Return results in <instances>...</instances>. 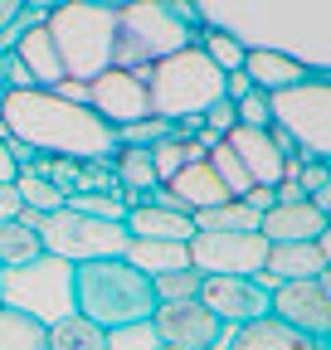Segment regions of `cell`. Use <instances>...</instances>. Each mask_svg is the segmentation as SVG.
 I'll return each mask as SVG.
<instances>
[{"label":"cell","mask_w":331,"mask_h":350,"mask_svg":"<svg viewBox=\"0 0 331 350\" xmlns=\"http://www.w3.org/2000/svg\"><path fill=\"white\" fill-rule=\"evenodd\" d=\"M195 10L243 49H282L312 73L331 68V0H195Z\"/></svg>","instance_id":"1"},{"label":"cell","mask_w":331,"mask_h":350,"mask_svg":"<svg viewBox=\"0 0 331 350\" xmlns=\"http://www.w3.org/2000/svg\"><path fill=\"white\" fill-rule=\"evenodd\" d=\"M0 131L10 142H25L34 156H68V161H98L112 156L117 131L64 88H10L0 103Z\"/></svg>","instance_id":"2"},{"label":"cell","mask_w":331,"mask_h":350,"mask_svg":"<svg viewBox=\"0 0 331 350\" xmlns=\"http://www.w3.org/2000/svg\"><path fill=\"white\" fill-rule=\"evenodd\" d=\"M68 306L103 331L142 326L156 306V287L127 258H83L68 262Z\"/></svg>","instance_id":"3"},{"label":"cell","mask_w":331,"mask_h":350,"mask_svg":"<svg viewBox=\"0 0 331 350\" xmlns=\"http://www.w3.org/2000/svg\"><path fill=\"white\" fill-rule=\"evenodd\" d=\"M44 29L64 59V83H93L103 68H112L117 54V10L93 0H64L44 15ZM59 83V88H64Z\"/></svg>","instance_id":"4"},{"label":"cell","mask_w":331,"mask_h":350,"mask_svg":"<svg viewBox=\"0 0 331 350\" xmlns=\"http://www.w3.org/2000/svg\"><path fill=\"white\" fill-rule=\"evenodd\" d=\"M142 83H146L151 117H166V122L200 117L215 98H224V68H215L200 44H185V49L156 59Z\"/></svg>","instance_id":"5"},{"label":"cell","mask_w":331,"mask_h":350,"mask_svg":"<svg viewBox=\"0 0 331 350\" xmlns=\"http://www.w3.org/2000/svg\"><path fill=\"white\" fill-rule=\"evenodd\" d=\"M20 219H29L39 243L59 262H83V258H122L127 248V224L122 219H98L83 209H20Z\"/></svg>","instance_id":"6"},{"label":"cell","mask_w":331,"mask_h":350,"mask_svg":"<svg viewBox=\"0 0 331 350\" xmlns=\"http://www.w3.org/2000/svg\"><path fill=\"white\" fill-rule=\"evenodd\" d=\"M195 34L200 29L176 20L166 0H132V5L117 10V54H112V64L132 68V73H146L156 59L195 44Z\"/></svg>","instance_id":"7"},{"label":"cell","mask_w":331,"mask_h":350,"mask_svg":"<svg viewBox=\"0 0 331 350\" xmlns=\"http://www.w3.org/2000/svg\"><path fill=\"white\" fill-rule=\"evenodd\" d=\"M268 112H273V126L297 146L302 161L331 151V83H326V73H307L302 83L268 93Z\"/></svg>","instance_id":"8"},{"label":"cell","mask_w":331,"mask_h":350,"mask_svg":"<svg viewBox=\"0 0 331 350\" xmlns=\"http://www.w3.org/2000/svg\"><path fill=\"white\" fill-rule=\"evenodd\" d=\"M185 253H190L195 273H243V278H259L268 239L259 229H195L185 239Z\"/></svg>","instance_id":"9"},{"label":"cell","mask_w":331,"mask_h":350,"mask_svg":"<svg viewBox=\"0 0 331 350\" xmlns=\"http://www.w3.org/2000/svg\"><path fill=\"white\" fill-rule=\"evenodd\" d=\"M146 326H151L156 345H176V350H220V340H224V321L200 297L156 301Z\"/></svg>","instance_id":"10"},{"label":"cell","mask_w":331,"mask_h":350,"mask_svg":"<svg viewBox=\"0 0 331 350\" xmlns=\"http://www.w3.org/2000/svg\"><path fill=\"white\" fill-rule=\"evenodd\" d=\"M268 312L287 326H297L317 340H326L331 331V287H326V273L321 278H287V282H273L268 287Z\"/></svg>","instance_id":"11"},{"label":"cell","mask_w":331,"mask_h":350,"mask_svg":"<svg viewBox=\"0 0 331 350\" xmlns=\"http://www.w3.org/2000/svg\"><path fill=\"white\" fill-rule=\"evenodd\" d=\"M83 103H88L112 131L117 126H127V122H142L151 107H146V83H142V73H132V68H103L93 83H83Z\"/></svg>","instance_id":"12"},{"label":"cell","mask_w":331,"mask_h":350,"mask_svg":"<svg viewBox=\"0 0 331 350\" xmlns=\"http://www.w3.org/2000/svg\"><path fill=\"white\" fill-rule=\"evenodd\" d=\"M224 326H239L248 317L268 312V287L263 278H243V273H200V292H195Z\"/></svg>","instance_id":"13"},{"label":"cell","mask_w":331,"mask_h":350,"mask_svg":"<svg viewBox=\"0 0 331 350\" xmlns=\"http://www.w3.org/2000/svg\"><path fill=\"white\" fill-rule=\"evenodd\" d=\"M224 142L229 151L239 156V165L248 170V180L254 185H278L282 175H287V156L278 146V131H259V126H229L224 131Z\"/></svg>","instance_id":"14"},{"label":"cell","mask_w":331,"mask_h":350,"mask_svg":"<svg viewBox=\"0 0 331 350\" xmlns=\"http://www.w3.org/2000/svg\"><path fill=\"white\" fill-rule=\"evenodd\" d=\"M220 345H224V350H326V340H317V336H307V331H297V326L278 321L273 312L239 321Z\"/></svg>","instance_id":"15"},{"label":"cell","mask_w":331,"mask_h":350,"mask_svg":"<svg viewBox=\"0 0 331 350\" xmlns=\"http://www.w3.org/2000/svg\"><path fill=\"white\" fill-rule=\"evenodd\" d=\"M259 234L268 243H293V239H321L326 234V214L302 195V200H273L259 214Z\"/></svg>","instance_id":"16"},{"label":"cell","mask_w":331,"mask_h":350,"mask_svg":"<svg viewBox=\"0 0 331 350\" xmlns=\"http://www.w3.org/2000/svg\"><path fill=\"white\" fill-rule=\"evenodd\" d=\"M326 262H331V258H326V234H321V239H293V243H268L259 278H273V282H287V278H321Z\"/></svg>","instance_id":"17"},{"label":"cell","mask_w":331,"mask_h":350,"mask_svg":"<svg viewBox=\"0 0 331 350\" xmlns=\"http://www.w3.org/2000/svg\"><path fill=\"white\" fill-rule=\"evenodd\" d=\"M312 68L293 54H282V49H248L243 54V78L248 88H259V93H278V88H293L302 83Z\"/></svg>","instance_id":"18"},{"label":"cell","mask_w":331,"mask_h":350,"mask_svg":"<svg viewBox=\"0 0 331 350\" xmlns=\"http://www.w3.org/2000/svg\"><path fill=\"white\" fill-rule=\"evenodd\" d=\"M122 224H127V234L132 239H190L195 234V219L185 214V209H171V204H156V200H146V204H132L127 214H122Z\"/></svg>","instance_id":"19"},{"label":"cell","mask_w":331,"mask_h":350,"mask_svg":"<svg viewBox=\"0 0 331 350\" xmlns=\"http://www.w3.org/2000/svg\"><path fill=\"white\" fill-rule=\"evenodd\" d=\"M10 54L34 73V88H59V83H64V59H59V49H54V39H49L44 20L29 25V29L15 39V49H10Z\"/></svg>","instance_id":"20"},{"label":"cell","mask_w":331,"mask_h":350,"mask_svg":"<svg viewBox=\"0 0 331 350\" xmlns=\"http://www.w3.org/2000/svg\"><path fill=\"white\" fill-rule=\"evenodd\" d=\"M0 350H49V321L15 301H0Z\"/></svg>","instance_id":"21"},{"label":"cell","mask_w":331,"mask_h":350,"mask_svg":"<svg viewBox=\"0 0 331 350\" xmlns=\"http://www.w3.org/2000/svg\"><path fill=\"white\" fill-rule=\"evenodd\" d=\"M122 258H127L132 268H142L146 278H156V273H166V268H185V262H190V253H185L181 239H132V234H127Z\"/></svg>","instance_id":"22"},{"label":"cell","mask_w":331,"mask_h":350,"mask_svg":"<svg viewBox=\"0 0 331 350\" xmlns=\"http://www.w3.org/2000/svg\"><path fill=\"white\" fill-rule=\"evenodd\" d=\"M107 345H112V331H103L88 317H78L73 306L49 321V350H107Z\"/></svg>","instance_id":"23"},{"label":"cell","mask_w":331,"mask_h":350,"mask_svg":"<svg viewBox=\"0 0 331 350\" xmlns=\"http://www.w3.org/2000/svg\"><path fill=\"white\" fill-rule=\"evenodd\" d=\"M44 258V243H39L29 219H0V268H25V262Z\"/></svg>","instance_id":"24"},{"label":"cell","mask_w":331,"mask_h":350,"mask_svg":"<svg viewBox=\"0 0 331 350\" xmlns=\"http://www.w3.org/2000/svg\"><path fill=\"white\" fill-rule=\"evenodd\" d=\"M112 175H117V190H156L161 180H156V165H151V151L146 146H112Z\"/></svg>","instance_id":"25"},{"label":"cell","mask_w":331,"mask_h":350,"mask_svg":"<svg viewBox=\"0 0 331 350\" xmlns=\"http://www.w3.org/2000/svg\"><path fill=\"white\" fill-rule=\"evenodd\" d=\"M195 229H259V209H248L243 200H224L215 209H190Z\"/></svg>","instance_id":"26"},{"label":"cell","mask_w":331,"mask_h":350,"mask_svg":"<svg viewBox=\"0 0 331 350\" xmlns=\"http://www.w3.org/2000/svg\"><path fill=\"white\" fill-rule=\"evenodd\" d=\"M195 44L210 54L215 68H224V73H239V68H243V54H248V49H243L234 34H224V29H215V25H204V29L195 34Z\"/></svg>","instance_id":"27"},{"label":"cell","mask_w":331,"mask_h":350,"mask_svg":"<svg viewBox=\"0 0 331 350\" xmlns=\"http://www.w3.org/2000/svg\"><path fill=\"white\" fill-rule=\"evenodd\" d=\"M15 190H20L25 209H64V200H68L54 180H44V175H34V170H20L15 175Z\"/></svg>","instance_id":"28"},{"label":"cell","mask_w":331,"mask_h":350,"mask_svg":"<svg viewBox=\"0 0 331 350\" xmlns=\"http://www.w3.org/2000/svg\"><path fill=\"white\" fill-rule=\"evenodd\" d=\"M64 204L83 209V214H98V219H122V214H127V204H122L117 190H73Z\"/></svg>","instance_id":"29"},{"label":"cell","mask_w":331,"mask_h":350,"mask_svg":"<svg viewBox=\"0 0 331 350\" xmlns=\"http://www.w3.org/2000/svg\"><path fill=\"white\" fill-rule=\"evenodd\" d=\"M151 287H156V301H171V297H195L200 292V273L190 268H166V273H156L151 278Z\"/></svg>","instance_id":"30"},{"label":"cell","mask_w":331,"mask_h":350,"mask_svg":"<svg viewBox=\"0 0 331 350\" xmlns=\"http://www.w3.org/2000/svg\"><path fill=\"white\" fill-rule=\"evenodd\" d=\"M234 112H239V126H259V131H268V126H273L268 93H259V88H248L243 98H234Z\"/></svg>","instance_id":"31"},{"label":"cell","mask_w":331,"mask_h":350,"mask_svg":"<svg viewBox=\"0 0 331 350\" xmlns=\"http://www.w3.org/2000/svg\"><path fill=\"white\" fill-rule=\"evenodd\" d=\"M200 117H204V126H210V131H220V137H224L229 126H239V112H234V98H229V93H224V98H215Z\"/></svg>","instance_id":"32"},{"label":"cell","mask_w":331,"mask_h":350,"mask_svg":"<svg viewBox=\"0 0 331 350\" xmlns=\"http://www.w3.org/2000/svg\"><path fill=\"white\" fill-rule=\"evenodd\" d=\"M0 83H5V93H10V88H34V73L15 54H5V73H0Z\"/></svg>","instance_id":"33"},{"label":"cell","mask_w":331,"mask_h":350,"mask_svg":"<svg viewBox=\"0 0 331 350\" xmlns=\"http://www.w3.org/2000/svg\"><path fill=\"white\" fill-rule=\"evenodd\" d=\"M15 175H20V161H15V151L5 142V131H0V185H10Z\"/></svg>","instance_id":"34"},{"label":"cell","mask_w":331,"mask_h":350,"mask_svg":"<svg viewBox=\"0 0 331 350\" xmlns=\"http://www.w3.org/2000/svg\"><path fill=\"white\" fill-rule=\"evenodd\" d=\"M20 209H25V200H20L15 180H10V185H0V219H15Z\"/></svg>","instance_id":"35"},{"label":"cell","mask_w":331,"mask_h":350,"mask_svg":"<svg viewBox=\"0 0 331 350\" xmlns=\"http://www.w3.org/2000/svg\"><path fill=\"white\" fill-rule=\"evenodd\" d=\"M20 5H25V0H0V29H5V25L20 15Z\"/></svg>","instance_id":"36"},{"label":"cell","mask_w":331,"mask_h":350,"mask_svg":"<svg viewBox=\"0 0 331 350\" xmlns=\"http://www.w3.org/2000/svg\"><path fill=\"white\" fill-rule=\"evenodd\" d=\"M25 5H34V10H44V15H49L54 5H64V0H25Z\"/></svg>","instance_id":"37"},{"label":"cell","mask_w":331,"mask_h":350,"mask_svg":"<svg viewBox=\"0 0 331 350\" xmlns=\"http://www.w3.org/2000/svg\"><path fill=\"white\" fill-rule=\"evenodd\" d=\"M93 5H107V10H122V5H132V0H93Z\"/></svg>","instance_id":"38"},{"label":"cell","mask_w":331,"mask_h":350,"mask_svg":"<svg viewBox=\"0 0 331 350\" xmlns=\"http://www.w3.org/2000/svg\"><path fill=\"white\" fill-rule=\"evenodd\" d=\"M151 350H176V345H151Z\"/></svg>","instance_id":"39"},{"label":"cell","mask_w":331,"mask_h":350,"mask_svg":"<svg viewBox=\"0 0 331 350\" xmlns=\"http://www.w3.org/2000/svg\"><path fill=\"white\" fill-rule=\"evenodd\" d=\"M0 103H5V83H0Z\"/></svg>","instance_id":"40"}]
</instances>
